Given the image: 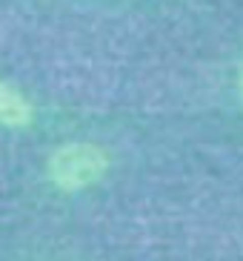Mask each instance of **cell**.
Listing matches in <instances>:
<instances>
[{
	"mask_svg": "<svg viewBox=\"0 0 243 261\" xmlns=\"http://www.w3.org/2000/svg\"><path fill=\"white\" fill-rule=\"evenodd\" d=\"M109 172V155L103 146L92 141H69L60 144L46 161L49 184L60 192H80L98 184Z\"/></svg>",
	"mask_w": 243,
	"mask_h": 261,
	"instance_id": "obj_1",
	"label": "cell"
},
{
	"mask_svg": "<svg viewBox=\"0 0 243 261\" xmlns=\"http://www.w3.org/2000/svg\"><path fill=\"white\" fill-rule=\"evenodd\" d=\"M35 121V107L23 92H17L15 86H9L6 81H0V126L6 129H26Z\"/></svg>",
	"mask_w": 243,
	"mask_h": 261,
	"instance_id": "obj_2",
	"label": "cell"
},
{
	"mask_svg": "<svg viewBox=\"0 0 243 261\" xmlns=\"http://www.w3.org/2000/svg\"><path fill=\"white\" fill-rule=\"evenodd\" d=\"M237 95L243 100V63H240V72H237Z\"/></svg>",
	"mask_w": 243,
	"mask_h": 261,
	"instance_id": "obj_3",
	"label": "cell"
}]
</instances>
